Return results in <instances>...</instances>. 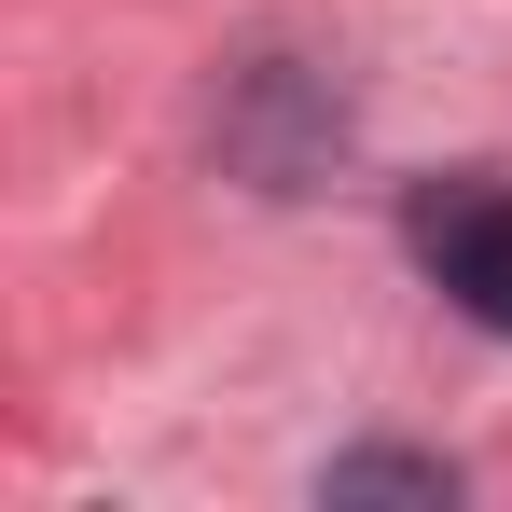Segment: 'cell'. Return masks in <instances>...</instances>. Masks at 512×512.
Returning a JSON list of instances; mask_svg holds the SVG:
<instances>
[{
  "instance_id": "obj_1",
  "label": "cell",
  "mask_w": 512,
  "mask_h": 512,
  "mask_svg": "<svg viewBox=\"0 0 512 512\" xmlns=\"http://www.w3.org/2000/svg\"><path fill=\"white\" fill-rule=\"evenodd\" d=\"M402 236H416V263L443 277L457 319L512 333V180H429L402 208Z\"/></svg>"
},
{
  "instance_id": "obj_2",
  "label": "cell",
  "mask_w": 512,
  "mask_h": 512,
  "mask_svg": "<svg viewBox=\"0 0 512 512\" xmlns=\"http://www.w3.org/2000/svg\"><path fill=\"white\" fill-rule=\"evenodd\" d=\"M319 499H416V512H457V471L443 457H402V443H360L319 471Z\"/></svg>"
}]
</instances>
